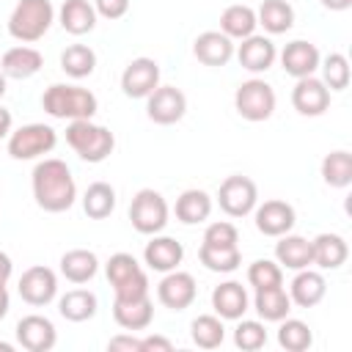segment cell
Instances as JSON below:
<instances>
[{
  "label": "cell",
  "mask_w": 352,
  "mask_h": 352,
  "mask_svg": "<svg viewBox=\"0 0 352 352\" xmlns=\"http://www.w3.org/2000/svg\"><path fill=\"white\" fill-rule=\"evenodd\" d=\"M41 107L47 116L52 118H63V121H77V118H94L99 102L88 88L80 85H63L55 82L44 91L41 96Z\"/></svg>",
  "instance_id": "7a4b0ae2"
},
{
  "label": "cell",
  "mask_w": 352,
  "mask_h": 352,
  "mask_svg": "<svg viewBox=\"0 0 352 352\" xmlns=\"http://www.w3.org/2000/svg\"><path fill=\"white\" fill-rule=\"evenodd\" d=\"M275 102H278V99H275L272 85L264 82V80H258V77L245 80V82L236 88V94H234V107H236V113H239L245 121H253V124L267 121V118L275 113Z\"/></svg>",
  "instance_id": "52a82bcc"
},
{
  "label": "cell",
  "mask_w": 352,
  "mask_h": 352,
  "mask_svg": "<svg viewBox=\"0 0 352 352\" xmlns=\"http://www.w3.org/2000/svg\"><path fill=\"white\" fill-rule=\"evenodd\" d=\"M143 258H146V264H148L151 270H157V272H170V270H176V267L182 264L184 248H182V242H176L173 236H157V234H154V239L146 242V248H143Z\"/></svg>",
  "instance_id": "cb8c5ba5"
},
{
  "label": "cell",
  "mask_w": 352,
  "mask_h": 352,
  "mask_svg": "<svg viewBox=\"0 0 352 352\" xmlns=\"http://www.w3.org/2000/svg\"><path fill=\"white\" fill-rule=\"evenodd\" d=\"M129 220H132V228L138 234H146V236L160 234L168 226V204H165V198L151 187L138 190L132 204H129Z\"/></svg>",
  "instance_id": "8992f818"
},
{
  "label": "cell",
  "mask_w": 352,
  "mask_h": 352,
  "mask_svg": "<svg viewBox=\"0 0 352 352\" xmlns=\"http://www.w3.org/2000/svg\"><path fill=\"white\" fill-rule=\"evenodd\" d=\"M107 349H110V352H116V349H126V352H143V349H140V338H135L132 333H129V336H116V338H110Z\"/></svg>",
  "instance_id": "bcb514c9"
},
{
  "label": "cell",
  "mask_w": 352,
  "mask_h": 352,
  "mask_svg": "<svg viewBox=\"0 0 352 352\" xmlns=\"http://www.w3.org/2000/svg\"><path fill=\"white\" fill-rule=\"evenodd\" d=\"M198 258H201V264H204L209 272H234V270L242 264V253H239V245L214 248V245H204V242H201Z\"/></svg>",
  "instance_id": "74e56055"
},
{
  "label": "cell",
  "mask_w": 352,
  "mask_h": 352,
  "mask_svg": "<svg viewBox=\"0 0 352 352\" xmlns=\"http://www.w3.org/2000/svg\"><path fill=\"white\" fill-rule=\"evenodd\" d=\"M0 352H14V346H11V344H6V341H0Z\"/></svg>",
  "instance_id": "f5cc1de1"
},
{
  "label": "cell",
  "mask_w": 352,
  "mask_h": 352,
  "mask_svg": "<svg viewBox=\"0 0 352 352\" xmlns=\"http://www.w3.org/2000/svg\"><path fill=\"white\" fill-rule=\"evenodd\" d=\"M19 297L28 302V305H47L55 300L58 294V275L44 267V264H36V267H28L19 278Z\"/></svg>",
  "instance_id": "8fae6325"
},
{
  "label": "cell",
  "mask_w": 352,
  "mask_h": 352,
  "mask_svg": "<svg viewBox=\"0 0 352 352\" xmlns=\"http://www.w3.org/2000/svg\"><path fill=\"white\" fill-rule=\"evenodd\" d=\"M60 69L74 80L91 77L96 69V52L88 44H69L60 52Z\"/></svg>",
  "instance_id": "e575fe53"
},
{
  "label": "cell",
  "mask_w": 352,
  "mask_h": 352,
  "mask_svg": "<svg viewBox=\"0 0 352 352\" xmlns=\"http://www.w3.org/2000/svg\"><path fill=\"white\" fill-rule=\"evenodd\" d=\"M44 66V55L36 50V47H28V44H19V47H11L3 52L0 58V72L6 74V80H30L33 74H38Z\"/></svg>",
  "instance_id": "ac0fdd59"
},
{
  "label": "cell",
  "mask_w": 352,
  "mask_h": 352,
  "mask_svg": "<svg viewBox=\"0 0 352 352\" xmlns=\"http://www.w3.org/2000/svg\"><path fill=\"white\" fill-rule=\"evenodd\" d=\"M8 305H11V297H8V289L0 286V319L8 314Z\"/></svg>",
  "instance_id": "f907efd6"
},
{
  "label": "cell",
  "mask_w": 352,
  "mask_h": 352,
  "mask_svg": "<svg viewBox=\"0 0 352 352\" xmlns=\"http://www.w3.org/2000/svg\"><path fill=\"white\" fill-rule=\"evenodd\" d=\"M324 8H330V11H346L349 6H352V0H319Z\"/></svg>",
  "instance_id": "681fc988"
},
{
  "label": "cell",
  "mask_w": 352,
  "mask_h": 352,
  "mask_svg": "<svg viewBox=\"0 0 352 352\" xmlns=\"http://www.w3.org/2000/svg\"><path fill=\"white\" fill-rule=\"evenodd\" d=\"M104 275L116 292V297L129 300V297H146L148 294V275L138 264L132 253H113L104 264Z\"/></svg>",
  "instance_id": "5b68a950"
},
{
  "label": "cell",
  "mask_w": 352,
  "mask_h": 352,
  "mask_svg": "<svg viewBox=\"0 0 352 352\" xmlns=\"http://www.w3.org/2000/svg\"><path fill=\"white\" fill-rule=\"evenodd\" d=\"M322 179L324 184L330 187H349L352 184V154L338 148V151H330L324 154L322 160Z\"/></svg>",
  "instance_id": "8d00e7d4"
},
{
  "label": "cell",
  "mask_w": 352,
  "mask_h": 352,
  "mask_svg": "<svg viewBox=\"0 0 352 352\" xmlns=\"http://www.w3.org/2000/svg\"><path fill=\"white\" fill-rule=\"evenodd\" d=\"M66 143L85 162H104L113 154V148H116L113 132L107 126H102V124H94L91 118L69 121V126H66Z\"/></svg>",
  "instance_id": "3957f363"
},
{
  "label": "cell",
  "mask_w": 352,
  "mask_h": 352,
  "mask_svg": "<svg viewBox=\"0 0 352 352\" xmlns=\"http://www.w3.org/2000/svg\"><path fill=\"white\" fill-rule=\"evenodd\" d=\"M190 338L201 349H217L223 344V338H226L223 319L217 314H201V316H195L192 324H190Z\"/></svg>",
  "instance_id": "836d02e7"
},
{
  "label": "cell",
  "mask_w": 352,
  "mask_h": 352,
  "mask_svg": "<svg viewBox=\"0 0 352 352\" xmlns=\"http://www.w3.org/2000/svg\"><path fill=\"white\" fill-rule=\"evenodd\" d=\"M58 135L50 124H25L19 129H11L8 135V154L11 160H36L55 148Z\"/></svg>",
  "instance_id": "ba28073f"
},
{
  "label": "cell",
  "mask_w": 352,
  "mask_h": 352,
  "mask_svg": "<svg viewBox=\"0 0 352 352\" xmlns=\"http://www.w3.org/2000/svg\"><path fill=\"white\" fill-rule=\"evenodd\" d=\"M234 38H228L220 30H204L195 41H192V55L204 63V66H226L234 58Z\"/></svg>",
  "instance_id": "ffe728a7"
},
{
  "label": "cell",
  "mask_w": 352,
  "mask_h": 352,
  "mask_svg": "<svg viewBox=\"0 0 352 352\" xmlns=\"http://www.w3.org/2000/svg\"><path fill=\"white\" fill-rule=\"evenodd\" d=\"M187 113V96L176 88V85H157L148 96H146V116L154 124H176L182 121Z\"/></svg>",
  "instance_id": "30bf717a"
},
{
  "label": "cell",
  "mask_w": 352,
  "mask_h": 352,
  "mask_svg": "<svg viewBox=\"0 0 352 352\" xmlns=\"http://www.w3.org/2000/svg\"><path fill=\"white\" fill-rule=\"evenodd\" d=\"M311 253H314V264L319 270H338L346 256H349V248L344 242L341 234H316L311 239Z\"/></svg>",
  "instance_id": "d4e9b609"
},
{
  "label": "cell",
  "mask_w": 352,
  "mask_h": 352,
  "mask_svg": "<svg viewBox=\"0 0 352 352\" xmlns=\"http://www.w3.org/2000/svg\"><path fill=\"white\" fill-rule=\"evenodd\" d=\"M82 209L91 220H104L113 214L116 209V190L107 182H94L88 184L85 195H82Z\"/></svg>",
  "instance_id": "d590c367"
},
{
  "label": "cell",
  "mask_w": 352,
  "mask_h": 352,
  "mask_svg": "<svg viewBox=\"0 0 352 352\" xmlns=\"http://www.w3.org/2000/svg\"><path fill=\"white\" fill-rule=\"evenodd\" d=\"M256 22L270 33V36H278V33H286L292 30L294 25V8L289 0H264L256 11Z\"/></svg>",
  "instance_id": "4dcf8cb0"
},
{
  "label": "cell",
  "mask_w": 352,
  "mask_h": 352,
  "mask_svg": "<svg viewBox=\"0 0 352 352\" xmlns=\"http://www.w3.org/2000/svg\"><path fill=\"white\" fill-rule=\"evenodd\" d=\"M11 124H14V118H11V113L0 104V140L3 138H8L11 135Z\"/></svg>",
  "instance_id": "c3c4849f"
},
{
  "label": "cell",
  "mask_w": 352,
  "mask_h": 352,
  "mask_svg": "<svg viewBox=\"0 0 352 352\" xmlns=\"http://www.w3.org/2000/svg\"><path fill=\"white\" fill-rule=\"evenodd\" d=\"M217 204L220 209L228 214V217H245L256 209L258 204V190H256V182L242 176V173H234L228 176L220 190H217Z\"/></svg>",
  "instance_id": "9c48e42d"
},
{
  "label": "cell",
  "mask_w": 352,
  "mask_h": 352,
  "mask_svg": "<svg viewBox=\"0 0 352 352\" xmlns=\"http://www.w3.org/2000/svg\"><path fill=\"white\" fill-rule=\"evenodd\" d=\"M58 22L72 36H85L96 28V8L88 0H66L58 11Z\"/></svg>",
  "instance_id": "484cf974"
},
{
  "label": "cell",
  "mask_w": 352,
  "mask_h": 352,
  "mask_svg": "<svg viewBox=\"0 0 352 352\" xmlns=\"http://www.w3.org/2000/svg\"><path fill=\"white\" fill-rule=\"evenodd\" d=\"M99 272V258L96 253L85 250V248H72L60 256V275L69 283H88L94 275Z\"/></svg>",
  "instance_id": "83f0119b"
},
{
  "label": "cell",
  "mask_w": 352,
  "mask_h": 352,
  "mask_svg": "<svg viewBox=\"0 0 352 352\" xmlns=\"http://www.w3.org/2000/svg\"><path fill=\"white\" fill-rule=\"evenodd\" d=\"M278 344L286 352H305L314 344V333L302 319L286 316V319H280V327H278Z\"/></svg>",
  "instance_id": "f35d334b"
},
{
  "label": "cell",
  "mask_w": 352,
  "mask_h": 352,
  "mask_svg": "<svg viewBox=\"0 0 352 352\" xmlns=\"http://www.w3.org/2000/svg\"><path fill=\"white\" fill-rule=\"evenodd\" d=\"M234 344L245 352H256L267 344V327L256 319H242L236 327H234Z\"/></svg>",
  "instance_id": "b9f144b4"
},
{
  "label": "cell",
  "mask_w": 352,
  "mask_h": 352,
  "mask_svg": "<svg viewBox=\"0 0 352 352\" xmlns=\"http://www.w3.org/2000/svg\"><path fill=\"white\" fill-rule=\"evenodd\" d=\"M253 305H256V314H258L264 322H280V319H286L289 311H292V300H289V294H286L283 286L256 289Z\"/></svg>",
  "instance_id": "d6a6232c"
},
{
  "label": "cell",
  "mask_w": 352,
  "mask_h": 352,
  "mask_svg": "<svg viewBox=\"0 0 352 352\" xmlns=\"http://www.w3.org/2000/svg\"><path fill=\"white\" fill-rule=\"evenodd\" d=\"M275 258L280 267L286 270H305L314 264V253H311V242L305 236H297V234H283L278 236V245H275Z\"/></svg>",
  "instance_id": "4316f807"
},
{
  "label": "cell",
  "mask_w": 352,
  "mask_h": 352,
  "mask_svg": "<svg viewBox=\"0 0 352 352\" xmlns=\"http://www.w3.org/2000/svg\"><path fill=\"white\" fill-rule=\"evenodd\" d=\"M248 302H250L248 292L236 280H226V283L214 286V292H212V308L220 319H231V322L242 319L245 311H248Z\"/></svg>",
  "instance_id": "603a6c76"
},
{
  "label": "cell",
  "mask_w": 352,
  "mask_h": 352,
  "mask_svg": "<svg viewBox=\"0 0 352 352\" xmlns=\"http://www.w3.org/2000/svg\"><path fill=\"white\" fill-rule=\"evenodd\" d=\"M11 272H14V264H11L8 253H3V250H0V286H6V283H8Z\"/></svg>",
  "instance_id": "7dc6e473"
},
{
  "label": "cell",
  "mask_w": 352,
  "mask_h": 352,
  "mask_svg": "<svg viewBox=\"0 0 352 352\" xmlns=\"http://www.w3.org/2000/svg\"><path fill=\"white\" fill-rule=\"evenodd\" d=\"M322 69V82L330 91H344L349 85V60L344 52H330L324 60H319Z\"/></svg>",
  "instance_id": "ab89813d"
},
{
  "label": "cell",
  "mask_w": 352,
  "mask_h": 352,
  "mask_svg": "<svg viewBox=\"0 0 352 352\" xmlns=\"http://www.w3.org/2000/svg\"><path fill=\"white\" fill-rule=\"evenodd\" d=\"M52 22H55V8L50 0H19L8 16V33L22 44H33L44 38Z\"/></svg>",
  "instance_id": "277c9868"
},
{
  "label": "cell",
  "mask_w": 352,
  "mask_h": 352,
  "mask_svg": "<svg viewBox=\"0 0 352 352\" xmlns=\"http://www.w3.org/2000/svg\"><path fill=\"white\" fill-rule=\"evenodd\" d=\"M140 349L143 352H170L173 341L165 336H146V338H140Z\"/></svg>",
  "instance_id": "f6af8a7d"
},
{
  "label": "cell",
  "mask_w": 352,
  "mask_h": 352,
  "mask_svg": "<svg viewBox=\"0 0 352 352\" xmlns=\"http://www.w3.org/2000/svg\"><path fill=\"white\" fill-rule=\"evenodd\" d=\"M256 11L245 3H234L228 8H223L220 14V33H226L228 38H248L256 33Z\"/></svg>",
  "instance_id": "f546056e"
},
{
  "label": "cell",
  "mask_w": 352,
  "mask_h": 352,
  "mask_svg": "<svg viewBox=\"0 0 352 352\" xmlns=\"http://www.w3.org/2000/svg\"><path fill=\"white\" fill-rule=\"evenodd\" d=\"M292 104L300 116H322L330 107V88L314 74L300 77L292 88Z\"/></svg>",
  "instance_id": "9a60e30c"
},
{
  "label": "cell",
  "mask_w": 352,
  "mask_h": 352,
  "mask_svg": "<svg viewBox=\"0 0 352 352\" xmlns=\"http://www.w3.org/2000/svg\"><path fill=\"white\" fill-rule=\"evenodd\" d=\"M94 8H96V16H104L113 22L129 11V0H94Z\"/></svg>",
  "instance_id": "ee69618b"
},
{
  "label": "cell",
  "mask_w": 352,
  "mask_h": 352,
  "mask_svg": "<svg viewBox=\"0 0 352 352\" xmlns=\"http://www.w3.org/2000/svg\"><path fill=\"white\" fill-rule=\"evenodd\" d=\"M327 294V280L322 272L305 267V270H297L292 286H289V300L297 302L300 308H314L324 300Z\"/></svg>",
  "instance_id": "7402d4cb"
},
{
  "label": "cell",
  "mask_w": 352,
  "mask_h": 352,
  "mask_svg": "<svg viewBox=\"0 0 352 352\" xmlns=\"http://www.w3.org/2000/svg\"><path fill=\"white\" fill-rule=\"evenodd\" d=\"M234 52H236V58H239V66L248 69V72H253V74L267 72V69L275 63V58H278V50H275V44H272V38L256 36V33L248 36V38H242V44H239Z\"/></svg>",
  "instance_id": "44dd1931"
},
{
  "label": "cell",
  "mask_w": 352,
  "mask_h": 352,
  "mask_svg": "<svg viewBox=\"0 0 352 352\" xmlns=\"http://www.w3.org/2000/svg\"><path fill=\"white\" fill-rule=\"evenodd\" d=\"M30 187H33V198H36L38 209L52 212V214L72 209V204L77 198V184H74L72 168L58 157H47L41 162H36Z\"/></svg>",
  "instance_id": "6da1fadb"
},
{
  "label": "cell",
  "mask_w": 352,
  "mask_h": 352,
  "mask_svg": "<svg viewBox=\"0 0 352 352\" xmlns=\"http://www.w3.org/2000/svg\"><path fill=\"white\" fill-rule=\"evenodd\" d=\"M212 214V198L206 190H184L179 198H176V217L184 223V226H195V223H204L209 220Z\"/></svg>",
  "instance_id": "1f68e13d"
},
{
  "label": "cell",
  "mask_w": 352,
  "mask_h": 352,
  "mask_svg": "<svg viewBox=\"0 0 352 352\" xmlns=\"http://www.w3.org/2000/svg\"><path fill=\"white\" fill-rule=\"evenodd\" d=\"M3 94H6V74L0 72V99H3Z\"/></svg>",
  "instance_id": "816d5d0a"
},
{
  "label": "cell",
  "mask_w": 352,
  "mask_h": 352,
  "mask_svg": "<svg viewBox=\"0 0 352 352\" xmlns=\"http://www.w3.org/2000/svg\"><path fill=\"white\" fill-rule=\"evenodd\" d=\"M198 294V286H195V278L190 272H182L179 267L165 272V278L157 283V300L170 308V311H184L192 305Z\"/></svg>",
  "instance_id": "4fadbf2b"
},
{
  "label": "cell",
  "mask_w": 352,
  "mask_h": 352,
  "mask_svg": "<svg viewBox=\"0 0 352 352\" xmlns=\"http://www.w3.org/2000/svg\"><path fill=\"white\" fill-rule=\"evenodd\" d=\"M319 60H322V55H319L316 44H311V41H305V38L289 41V44L283 47V52H280V66H283V72L292 74L294 80L314 74V72L319 69Z\"/></svg>",
  "instance_id": "e0dca14e"
},
{
  "label": "cell",
  "mask_w": 352,
  "mask_h": 352,
  "mask_svg": "<svg viewBox=\"0 0 352 352\" xmlns=\"http://www.w3.org/2000/svg\"><path fill=\"white\" fill-rule=\"evenodd\" d=\"M239 242V231L234 223H226V220H217V223H209L206 231H204V245H214V248H228V245H236Z\"/></svg>",
  "instance_id": "7bdbcfd3"
},
{
  "label": "cell",
  "mask_w": 352,
  "mask_h": 352,
  "mask_svg": "<svg viewBox=\"0 0 352 352\" xmlns=\"http://www.w3.org/2000/svg\"><path fill=\"white\" fill-rule=\"evenodd\" d=\"M113 319L118 327L124 330H146L154 319V302L151 297H129V300H121L116 297L113 300Z\"/></svg>",
  "instance_id": "d6986e66"
},
{
  "label": "cell",
  "mask_w": 352,
  "mask_h": 352,
  "mask_svg": "<svg viewBox=\"0 0 352 352\" xmlns=\"http://www.w3.org/2000/svg\"><path fill=\"white\" fill-rule=\"evenodd\" d=\"M96 308H99V300L88 289H69L58 300V314L66 322H88L96 316Z\"/></svg>",
  "instance_id": "f1b7e54d"
},
{
  "label": "cell",
  "mask_w": 352,
  "mask_h": 352,
  "mask_svg": "<svg viewBox=\"0 0 352 352\" xmlns=\"http://www.w3.org/2000/svg\"><path fill=\"white\" fill-rule=\"evenodd\" d=\"M248 283L253 289H270V286H283V270L278 261L258 258L248 267Z\"/></svg>",
  "instance_id": "60d3db41"
},
{
  "label": "cell",
  "mask_w": 352,
  "mask_h": 352,
  "mask_svg": "<svg viewBox=\"0 0 352 352\" xmlns=\"http://www.w3.org/2000/svg\"><path fill=\"white\" fill-rule=\"evenodd\" d=\"M253 212H256V228L264 236H283V234H289L294 228V220H297L294 206L286 204V201H278V198L264 201Z\"/></svg>",
  "instance_id": "2e32d148"
},
{
  "label": "cell",
  "mask_w": 352,
  "mask_h": 352,
  "mask_svg": "<svg viewBox=\"0 0 352 352\" xmlns=\"http://www.w3.org/2000/svg\"><path fill=\"white\" fill-rule=\"evenodd\" d=\"M16 341L28 352H50L58 341V330L47 316L28 314L16 322Z\"/></svg>",
  "instance_id": "5bb4252c"
},
{
  "label": "cell",
  "mask_w": 352,
  "mask_h": 352,
  "mask_svg": "<svg viewBox=\"0 0 352 352\" xmlns=\"http://www.w3.org/2000/svg\"><path fill=\"white\" fill-rule=\"evenodd\" d=\"M160 85V63L154 58H135L121 72V91L129 99H146Z\"/></svg>",
  "instance_id": "7c38bea8"
}]
</instances>
